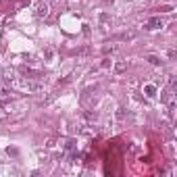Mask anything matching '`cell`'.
Here are the masks:
<instances>
[{
    "instance_id": "5b68a950",
    "label": "cell",
    "mask_w": 177,
    "mask_h": 177,
    "mask_svg": "<svg viewBox=\"0 0 177 177\" xmlns=\"http://www.w3.org/2000/svg\"><path fill=\"white\" fill-rule=\"evenodd\" d=\"M81 121H85V123H96V119H98V115L96 113H81V117H79Z\"/></svg>"
},
{
    "instance_id": "52a82bcc",
    "label": "cell",
    "mask_w": 177,
    "mask_h": 177,
    "mask_svg": "<svg viewBox=\"0 0 177 177\" xmlns=\"http://www.w3.org/2000/svg\"><path fill=\"white\" fill-rule=\"evenodd\" d=\"M119 48H121V46H117V44H115V46H104L102 52H104V54H115V52H119Z\"/></svg>"
},
{
    "instance_id": "3957f363",
    "label": "cell",
    "mask_w": 177,
    "mask_h": 177,
    "mask_svg": "<svg viewBox=\"0 0 177 177\" xmlns=\"http://www.w3.org/2000/svg\"><path fill=\"white\" fill-rule=\"evenodd\" d=\"M146 29H161V27H165V23H163V19L161 17H152V19H148L146 21V25H144Z\"/></svg>"
},
{
    "instance_id": "7a4b0ae2",
    "label": "cell",
    "mask_w": 177,
    "mask_h": 177,
    "mask_svg": "<svg viewBox=\"0 0 177 177\" xmlns=\"http://www.w3.org/2000/svg\"><path fill=\"white\" fill-rule=\"evenodd\" d=\"M48 13H50V6H48V2H44V0H40V2L36 4V17L44 19V17H48Z\"/></svg>"
},
{
    "instance_id": "8992f818",
    "label": "cell",
    "mask_w": 177,
    "mask_h": 177,
    "mask_svg": "<svg viewBox=\"0 0 177 177\" xmlns=\"http://www.w3.org/2000/svg\"><path fill=\"white\" fill-rule=\"evenodd\" d=\"M2 79L11 83V81L15 79V71H13V69H2Z\"/></svg>"
},
{
    "instance_id": "6da1fadb",
    "label": "cell",
    "mask_w": 177,
    "mask_h": 177,
    "mask_svg": "<svg viewBox=\"0 0 177 177\" xmlns=\"http://www.w3.org/2000/svg\"><path fill=\"white\" fill-rule=\"evenodd\" d=\"M11 83H13V85H17L19 90H25V92H38V90H42V83L31 81L29 77H27V79H13Z\"/></svg>"
},
{
    "instance_id": "277c9868",
    "label": "cell",
    "mask_w": 177,
    "mask_h": 177,
    "mask_svg": "<svg viewBox=\"0 0 177 177\" xmlns=\"http://www.w3.org/2000/svg\"><path fill=\"white\" fill-rule=\"evenodd\" d=\"M144 94L148 98H154V96H156V85H154V83H146L144 85Z\"/></svg>"
},
{
    "instance_id": "30bf717a",
    "label": "cell",
    "mask_w": 177,
    "mask_h": 177,
    "mask_svg": "<svg viewBox=\"0 0 177 177\" xmlns=\"http://www.w3.org/2000/svg\"><path fill=\"white\" fill-rule=\"evenodd\" d=\"M146 60H148L150 65H161V58H159V56H154V54H150Z\"/></svg>"
},
{
    "instance_id": "7c38bea8",
    "label": "cell",
    "mask_w": 177,
    "mask_h": 177,
    "mask_svg": "<svg viewBox=\"0 0 177 177\" xmlns=\"http://www.w3.org/2000/svg\"><path fill=\"white\" fill-rule=\"evenodd\" d=\"M104 2H113V0H104Z\"/></svg>"
},
{
    "instance_id": "ba28073f",
    "label": "cell",
    "mask_w": 177,
    "mask_h": 177,
    "mask_svg": "<svg viewBox=\"0 0 177 177\" xmlns=\"http://www.w3.org/2000/svg\"><path fill=\"white\" fill-rule=\"evenodd\" d=\"M121 40H136V31H125V33H121Z\"/></svg>"
},
{
    "instance_id": "9c48e42d",
    "label": "cell",
    "mask_w": 177,
    "mask_h": 177,
    "mask_svg": "<svg viewBox=\"0 0 177 177\" xmlns=\"http://www.w3.org/2000/svg\"><path fill=\"white\" fill-rule=\"evenodd\" d=\"M125 69H127V63H117V65H115V71H117V73H123Z\"/></svg>"
},
{
    "instance_id": "8fae6325",
    "label": "cell",
    "mask_w": 177,
    "mask_h": 177,
    "mask_svg": "<svg viewBox=\"0 0 177 177\" xmlns=\"http://www.w3.org/2000/svg\"><path fill=\"white\" fill-rule=\"evenodd\" d=\"M159 11H161V13H171V11H173V6H171V4H165V6H161Z\"/></svg>"
}]
</instances>
